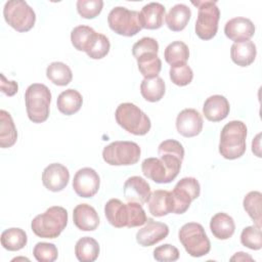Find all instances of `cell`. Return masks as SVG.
<instances>
[{
	"mask_svg": "<svg viewBox=\"0 0 262 262\" xmlns=\"http://www.w3.org/2000/svg\"><path fill=\"white\" fill-rule=\"evenodd\" d=\"M159 158H147L141 164L143 175L156 183H169L179 174L184 158L182 144L174 139L160 143Z\"/></svg>",
	"mask_w": 262,
	"mask_h": 262,
	"instance_id": "6da1fadb",
	"label": "cell"
},
{
	"mask_svg": "<svg viewBox=\"0 0 262 262\" xmlns=\"http://www.w3.org/2000/svg\"><path fill=\"white\" fill-rule=\"evenodd\" d=\"M104 215L108 223L117 228L142 226L147 220L140 204L132 202L124 204L119 199H111L105 204Z\"/></svg>",
	"mask_w": 262,
	"mask_h": 262,
	"instance_id": "7a4b0ae2",
	"label": "cell"
},
{
	"mask_svg": "<svg viewBox=\"0 0 262 262\" xmlns=\"http://www.w3.org/2000/svg\"><path fill=\"white\" fill-rule=\"evenodd\" d=\"M247 126L242 121H230L221 130L219 152L227 160H235L246 152Z\"/></svg>",
	"mask_w": 262,
	"mask_h": 262,
	"instance_id": "3957f363",
	"label": "cell"
},
{
	"mask_svg": "<svg viewBox=\"0 0 262 262\" xmlns=\"http://www.w3.org/2000/svg\"><path fill=\"white\" fill-rule=\"evenodd\" d=\"M67 224L68 211L60 206H53L37 215L32 220L31 228L39 237L55 238L62 232Z\"/></svg>",
	"mask_w": 262,
	"mask_h": 262,
	"instance_id": "277c9868",
	"label": "cell"
},
{
	"mask_svg": "<svg viewBox=\"0 0 262 262\" xmlns=\"http://www.w3.org/2000/svg\"><path fill=\"white\" fill-rule=\"evenodd\" d=\"M25 101L27 115L33 123H43L48 119L51 92L46 85L31 84L26 90Z\"/></svg>",
	"mask_w": 262,
	"mask_h": 262,
	"instance_id": "5b68a950",
	"label": "cell"
},
{
	"mask_svg": "<svg viewBox=\"0 0 262 262\" xmlns=\"http://www.w3.org/2000/svg\"><path fill=\"white\" fill-rule=\"evenodd\" d=\"M115 118L123 129L134 135H145L151 127L147 115L131 102L119 104L115 112Z\"/></svg>",
	"mask_w": 262,
	"mask_h": 262,
	"instance_id": "8992f818",
	"label": "cell"
},
{
	"mask_svg": "<svg viewBox=\"0 0 262 262\" xmlns=\"http://www.w3.org/2000/svg\"><path fill=\"white\" fill-rule=\"evenodd\" d=\"M178 237L187 254L191 257L205 256L211 250L210 239L200 223H185L179 229Z\"/></svg>",
	"mask_w": 262,
	"mask_h": 262,
	"instance_id": "52a82bcc",
	"label": "cell"
},
{
	"mask_svg": "<svg viewBox=\"0 0 262 262\" xmlns=\"http://www.w3.org/2000/svg\"><path fill=\"white\" fill-rule=\"evenodd\" d=\"M198 7V17L195 20V33L202 40H210L217 34L220 10L216 1H192Z\"/></svg>",
	"mask_w": 262,
	"mask_h": 262,
	"instance_id": "ba28073f",
	"label": "cell"
},
{
	"mask_svg": "<svg viewBox=\"0 0 262 262\" xmlns=\"http://www.w3.org/2000/svg\"><path fill=\"white\" fill-rule=\"evenodd\" d=\"M3 16L11 28L21 33L30 31L36 21L35 11L23 0L7 1L3 8Z\"/></svg>",
	"mask_w": 262,
	"mask_h": 262,
	"instance_id": "9c48e42d",
	"label": "cell"
},
{
	"mask_svg": "<svg viewBox=\"0 0 262 262\" xmlns=\"http://www.w3.org/2000/svg\"><path fill=\"white\" fill-rule=\"evenodd\" d=\"M141 149L133 141H114L102 150L103 161L111 166H130L139 161Z\"/></svg>",
	"mask_w": 262,
	"mask_h": 262,
	"instance_id": "30bf717a",
	"label": "cell"
},
{
	"mask_svg": "<svg viewBox=\"0 0 262 262\" xmlns=\"http://www.w3.org/2000/svg\"><path fill=\"white\" fill-rule=\"evenodd\" d=\"M107 23L112 31L125 37L134 36L142 29L139 24V12L123 6H116L110 11Z\"/></svg>",
	"mask_w": 262,
	"mask_h": 262,
	"instance_id": "8fae6325",
	"label": "cell"
},
{
	"mask_svg": "<svg viewBox=\"0 0 262 262\" xmlns=\"http://www.w3.org/2000/svg\"><path fill=\"white\" fill-rule=\"evenodd\" d=\"M201 186L194 177H184L180 179L171 191L173 202V213H185L191 202L200 196Z\"/></svg>",
	"mask_w": 262,
	"mask_h": 262,
	"instance_id": "7c38bea8",
	"label": "cell"
},
{
	"mask_svg": "<svg viewBox=\"0 0 262 262\" xmlns=\"http://www.w3.org/2000/svg\"><path fill=\"white\" fill-rule=\"evenodd\" d=\"M100 186V178L97 172L89 167L78 170L73 179V188L81 198H92Z\"/></svg>",
	"mask_w": 262,
	"mask_h": 262,
	"instance_id": "4fadbf2b",
	"label": "cell"
},
{
	"mask_svg": "<svg viewBox=\"0 0 262 262\" xmlns=\"http://www.w3.org/2000/svg\"><path fill=\"white\" fill-rule=\"evenodd\" d=\"M70 172L66 166L59 163L49 164L42 172V183L50 191L62 190L69 183Z\"/></svg>",
	"mask_w": 262,
	"mask_h": 262,
	"instance_id": "5bb4252c",
	"label": "cell"
},
{
	"mask_svg": "<svg viewBox=\"0 0 262 262\" xmlns=\"http://www.w3.org/2000/svg\"><path fill=\"white\" fill-rule=\"evenodd\" d=\"M176 129L184 137H193L203 129V117L194 108L182 110L176 118Z\"/></svg>",
	"mask_w": 262,
	"mask_h": 262,
	"instance_id": "9a60e30c",
	"label": "cell"
},
{
	"mask_svg": "<svg viewBox=\"0 0 262 262\" xmlns=\"http://www.w3.org/2000/svg\"><path fill=\"white\" fill-rule=\"evenodd\" d=\"M169 234V227L163 222L147 218L145 225L136 233V242L142 247H150L163 241Z\"/></svg>",
	"mask_w": 262,
	"mask_h": 262,
	"instance_id": "2e32d148",
	"label": "cell"
},
{
	"mask_svg": "<svg viewBox=\"0 0 262 262\" xmlns=\"http://www.w3.org/2000/svg\"><path fill=\"white\" fill-rule=\"evenodd\" d=\"M123 192L127 202L138 203L140 205L147 203L151 194L149 184L140 176L129 177L124 183Z\"/></svg>",
	"mask_w": 262,
	"mask_h": 262,
	"instance_id": "e0dca14e",
	"label": "cell"
},
{
	"mask_svg": "<svg viewBox=\"0 0 262 262\" xmlns=\"http://www.w3.org/2000/svg\"><path fill=\"white\" fill-rule=\"evenodd\" d=\"M224 33L227 38L234 42L250 40L255 34L253 21L247 17H233L224 26Z\"/></svg>",
	"mask_w": 262,
	"mask_h": 262,
	"instance_id": "ac0fdd59",
	"label": "cell"
},
{
	"mask_svg": "<svg viewBox=\"0 0 262 262\" xmlns=\"http://www.w3.org/2000/svg\"><path fill=\"white\" fill-rule=\"evenodd\" d=\"M165 16V6L159 2H150L141 8L139 12V24L142 29L157 30L163 26Z\"/></svg>",
	"mask_w": 262,
	"mask_h": 262,
	"instance_id": "d6986e66",
	"label": "cell"
},
{
	"mask_svg": "<svg viewBox=\"0 0 262 262\" xmlns=\"http://www.w3.org/2000/svg\"><path fill=\"white\" fill-rule=\"evenodd\" d=\"M73 221L77 228L82 231H93L99 224L96 210L88 204H80L74 208Z\"/></svg>",
	"mask_w": 262,
	"mask_h": 262,
	"instance_id": "ffe728a7",
	"label": "cell"
},
{
	"mask_svg": "<svg viewBox=\"0 0 262 262\" xmlns=\"http://www.w3.org/2000/svg\"><path fill=\"white\" fill-rule=\"evenodd\" d=\"M230 111L229 102L223 95L215 94L208 97L203 106V114L207 120L211 122H219L224 120Z\"/></svg>",
	"mask_w": 262,
	"mask_h": 262,
	"instance_id": "44dd1931",
	"label": "cell"
},
{
	"mask_svg": "<svg viewBox=\"0 0 262 262\" xmlns=\"http://www.w3.org/2000/svg\"><path fill=\"white\" fill-rule=\"evenodd\" d=\"M147 206L149 213L156 217H162L173 213L171 191L163 189L155 190L147 201Z\"/></svg>",
	"mask_w": 262,
	"mask_h": 262,
	"instance_id": "7402d4cb",
	"label": "cell"
},
{
	"mask_svg": "<svg viewBox=\"0 0 262 262\" xmlns=\"http://www.w3.org/2000/svg\"><path fill=\"white\" fill-rule=\"evenodd\" d=\"M256 54V45L251 40L234 42L230 48V57L232 61L239 67H248L253 63Z\"/></svg>",
	"mask_w": 262,
	"mask_h": 262,
	"instance_id": "603a6c76",
	"label": "cell"
},
{
	"mask_svg": "<svg viewBox=\"0 0 262 262\" xmlns=\"http://www.w3.org/2000/svg\"><path fill=\"white\" fill-rule=\"evenodd\" d=\"M210 229L216 238L224 241L233 235L235 224L231 216L220 212L212 217L210 221Z\"/></svg>",
	"mask_w": 262,
	"mask_h": 262,
	"instance_id": "cb8c5ba5",
	"label": "cell"
},
{
	"mask_svg": "<svg viewBox=\"0 0 262 262\" xmlns=\"http://www.w3.org/2000/svg\"><path fill=\"white\" fill-rule=\"evenodd\" d=\"M191 16L190 8L182 3L174 5L166 15L167 27L173 32L182 31Z\"/></svg>",
	"mask_w": 262,
	"mask_h": 262,
	"instance_id": "d4e9b609",
	"label": "cell"
},
{
	"mask_svg": "<svg viewBox=\"0 0 262 262\" xmlns=\"http://www.w3.org/2000/svg\"><path fill=\"white\" fill-rule=\"evenodd\" d=\"M83 98L79 91L75 89H67L62 91L56 101V105L58 111L66 115L71 116L76 114L82 106Z\"/></svg>",
	"mask_w": 262,
	"mask_h": 262,
	"instance_id": "484cf974",
	"label": "cell"
},
{
	"mask_svg": "<svg viewBox=\"0 0 262 262\" xmlns=\"http://www.w3.org/2000/svg\"><path fill=\"white\" fill-rule=\"evenodd\" d=\"M17 139V131L10 114L0 111V146L8 148L14 145Z\"/></svg>",
	"mask_w": 262,
	"mask_h": 262,
	"instance_id": "4316f807",
	"label": "cell"
},
{
	"mask_svg": "<svg viewBox=\"0 0 262 262\" xmlns=\"http://www.w3.org/2000/svg\"><path fill=\"white\" fill-rule=\"evenodd\" d=\"M99 245L96 239L90 236L81 237L75 246V254L81 262H93L98 258Z\"/></svg>",
	"mask_w": 262,
	"mask_h": 262,
	"instance_id": "83f0119b",
	"label": "cell"
},
{
	"mask_svg": "<svg viewBox=\"0 0 262 262\" xmlns=\"http://www.w3.org/2000/svg\"><path fill=\"white\" fill-rule=\"evenodd\" d=\"M166 86L161 77L151 79H143L140 84V93L142 97L149 102H157L161 100L165 94Z\"/></svg>",
	"mask_w": 262,
	"mask_h": 262,
	"instance_id": "f1b7e54d",
	"label": "cell"
},
{
	"mask_svg": "<svg viewBox=\"0 0 262 262\" xmlns=\"http://www.w3.org/2000/svg\"><path fill=\"white\" fill-rule=\"evenodd\" d=\"M140 74L145 79H151L159 76L162 69V61L158 53L147 52L136 57Z\"/></svg>",
	"mask_w": 262,
	"mask_h": 262,
	"instance_id": "f546056e",
	"label": "cell"
},
{
	"mask_svg": "<svg viewBox=\"0 0 262 262\" xmlns=\"http://www.w3.org/2000/svg\"><path fill=\"white\" fill-rule=\"evenodd\" d=\"M1 245L8 251L21 250L28 242V236L25 230L18 227H11L5 229L1 233Z\"/></svg>",
	"mask_w": 262,
	"mask_h": 262,
	"instance_id": "4dcf8cb0",
	"label": "cell"
},
{
	"mask_svg": "<svg viewBox=\"0 0 262 262\" xmlns=\"http://www.w3.org/2000/svg\"><path fill=\"white\" fill-rule=\"evenodd\" d=\"M46 77L57 86H66L73 79L70 67L61 61H53L46 69Z\"/></svg>",
	"mask_w": 262,
	"mask_h": 262,
	"instance_id": "1f68e13d",
	"label": "cell"
},
{
	"mask_svg": "<svg viewBox=\"0 0 262 262\" xmlns=\"http://www.w3.org/2000/svg\"><path fill=\"white\" fill-rule=\"evenodd\" d=\"M164 57L170 66L186 63L189 57V49L184 42L174 41L166 47Z\"/></svg>",
	"mask_w": 262,
	"mask_h": 262,
	"instance_id": "d6a6232c",
	"label": "cell"
},
{
	"mask_svg": "<svg viewBox=\"0 0 262 262\" xmlns=\"http://www.w3.org/2000/svg\"><path fill=\"white\" fill-rule=\"evenodd\" d=\"M96 32L89 26H77L72 30L71 41L73 46L79 51H85L89 48Z\"/></svg>",
	"mask_w": 262,
	"mask_h": 262,
	"instance_id": "836d02e7",
	"label": "cell"
},
{
	"mask_svg": "<svg viewBox=\"0 0 262 262\" xmlns=\"http://www.w3.org/2000/svg\"><path fill=\"white\" fill-rule=\"evenodd\" d=\"M261 204L262 194L260 191H250L243 201L245 211L251 217L257 227L261 228Z\"/></svg>",
	"mask_w": 262,
	"mask_h": 262,
	"instance_id": "e575fe53",
	"label": "cell"
},
{
	"mask_svg": "<svg viewBox=\"0 0 262 262\" xmlns=\"http://www.w3.org/2000/svg\"><path fill=\"white\" fill-rule=\"evenodd\" d=\"M110 48L108 38L103 34L96 33L89 48L86 50V54L92 59H101L110 52Z\"/></svg>",
	"mask_w": 262,
	"mask_h": 262,
	"instance_id": "d590c367",
	"label": "cell"
},
{
	"mask_svg": "<svg viewBox=\"0 0 262 262\" xmlns=\"http://www.w3.org/2000/svg\"><path fill=\"white\" fill-rule=\"evenodd\" d=\"M169 75L172 83L177 86H186L192 81L193 78L192 70L187 63L171 66Z\"/></svg>",
	"mask_w": 262,
	"mask_h": 262,
	"instance_id": "8d00e7d4",
	"label": "cell"
},
{
	"mask_svg": "<svg viewBox=\"0 0 262 262\" xmlns=\"http://www.w3.org/2000/svg\"><path fill=\"white\" fill-rule=\"evenodd\" d=\"M241 243L251 250H260L262 248L261 228L256 225L245 227L241 233Z\"/></svg>",
	"mask_w": 262,
	"mask_h": 262,
	"instance_id": "74e56055",
	"label": "cell"
},
{
	"mask_svg": "<svg viewBox=\"0 0 262 262\" xmlns=\"http://www.w3.org/2000/svg\"><path fill=\"white\" fill-rule=\"evenodd\" d=\"M102 0H78L77 11L78 13L87 19L96 17L102 10Z\"/></svg>",
	"mask_w": 262,
	"mask_h": 262,
	"instance_id": "f35d334b",
	"label": "cell"
},
{
	"mask_svg": "<svg viewBox=\"0 0 262 262\" xmlns=\"http://www.w3.org/2000/svg\"><path fill=\"white\" fill-rule=\"evenodd\" d=\"M33 255L38 262H53L57 259V248L50 243H38L34 247Z\"/></svg>",
	"mask_w": 262,
	"mask_h": 262,
	"instance_id": "ab89813d",
	"label": "cell"
},
{
	"mask_svg": "<svg viewBox=\"0 0 262 262\" xmlns=\"http://www.w3.org/2000/svg\"><path fill=\"white\" fill-rule=\"evenodd\" d=\"M147 52H159V43L151 37H143L134 43L132 47V54L136 58L137 56Z\"/></svg>",
	"mask_w": 262,
	"mask_h": 262,
	"instance_id": "60d3db41",
	"label": "cell"
},
{
	"mask_svg": "<svg viewBox=\"0 0 262 262\" xmlns=\"http://www.w3.org/2000/svg\"><path fill=\"white\" fill-rule=\"evenodd\" d=\"M154 258L160 262H173L179 259V251L176 247L165 244L154 250Z\"/></svg>",
	"mask_w": 262,
	"mask_h": 262,
	"instance_id": "b9f144b4",
	"label": "cell"
},
{
	"mask_svg": "<svg viewBox=\"0 0 262 262\" xmlns=\"http://www.w3.org/2000/svg\"><path fill=\"white\" fill-rule=\"evenodd\" d=\"M0 77H1V85H0L1 91L7 96H13L18 90L17 83L15 81L6 80V78L3 74H1Z\"/></svg>",
	"mask_w": 262,
	"mask_h": 262,
	"instance_id": "7bdbcfd3",
	"label": "cell"
},
{
	"mask_svg": "<svg viewBox=\"0 0 262 262\" xmlns=\"http://www.w3.org/2000/svg\"><path fill=\"white\" fill-rule=\"evenodd\" d=\"M247 260L253 261V258L244 252H237L230 258V261H247Z\"/></svg>",
	"mask_w": 262,
	"mask_h": 262,
	"instance_id": "ee69618b",
	"label": "cell"
}]
</instances>
